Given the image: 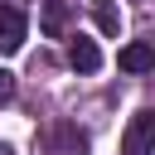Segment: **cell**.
Here are the masks:
<instances>
[{"label": "cell", "instance_id": "9c48e42d", "mask_svg": "<svg viewBox=\"0 0 155 155\" xmlns=\"http://www.w3.org/2000/svg\"><path fill=\"white\" fill-rule=\"evenodd\" d=\"M0 155H15V150H10V145H5V140H0Z\"/></svg>", "mask_w": 155, "mask_h": 155}, {"label": "cell", "instance_id": "277c9868", "mask_svg": "<svg viewBox=\"0 0 155 155\" xmlns=\"http://www.w3.org/2000/svg\"><path fill=\"white\" fill-rule=\"evenodd\" d=\"M68 19H73L68 0H39V29H44L48 39H63V34H68Z\"/></svg>", "mask_w": 155, "mask_h": 155}, {"label": "cell", "instance_id": "5b68a950", "mask_svg": "<svg viewBox=\"0 0 155 155\" xmlns=\"http://www.w3.org/2000/svg\"><path fill=\"white\" fill-rule=\"evenodd\" d=\"M116 68H121V73H150V68H155V48H150L145 39H136V44H126V48L116 53Z\"/></svg>", "mask_w": 155, "mask_h": 155}, {"label": "cell", "instance_id": "ba28073f", "mask_svg": "<svg viewBox=\"0 0 155 155\" xmlns=\"http://www.w3.org/2000/svg\"><path fill=\"white\" fill-rule=\"evenodd\" d=\"M10 97H15V73L0 68V102H10Z\"/></svg>", "mask_w": 155, "mask_h": 155}, {"label": "cell", "instance_id": "6da1fadb", "mask_svg": "<svg viewBox=\"0 0 155 155\" xmlns=\"http://www.w3.org/2000/svg\"><path fill=\"white\" fill-rule=\"evenodd\" d=\"M44 155H87V131L78 121H53L44 131Z\"/></svg>", "mask_w": 155, "mask_h": 155}, {"label": "cell", "instance_id": "8992f818", "mask_svg": "<svg viewBox=\"0 0 155 155\" xmlns=\"http://www.w3.org/2000/svg\"><path fill=\"white\" fill-rule=\"evenodd\" d=\"M68 63H73L78 73H97V68H102V48H97L92 39H82V34H78V39L68 44Z\"/></svg>", "mask_w": 155, "mask_h": 155}, {"label": "cell", "instance_id": "3957f363", "mask_svg": "<svg viewBox=\"0 0 155 155\" xmlns=\"http://www.w3.org/2000/svg\"><path fill=\"white\" fill-rule=\"evenodd\" d=\"M24 34H29L24 10H19V5H0V58L19 53V48H24Z\"/></svg>", "mask_w": 155, "mask_h": 155}, {"label": "cell", "instance_id": "52a82bcc", "mask_svg": "<svg viewBox=\"0 0 155 155\" xmlns=\"http://www.w3.org/2000/svg\"><path fill=\"white\" fill-rule=\"evenodd\" d=\"M92 19H97V29L102 34H121V10H116V0H92Z\"/></svg>", "mask_w": 155, "mask_h": 155}, {"label": "cell", "instance_id": "7a4b0ae2", "mask_svg": "<svg viewBox=\"0 0 155 155\" xmlns=\"http://www.w3.org/2000/svg\"><path fill=\"white\" fill-rule=\"evenodd\" d=\"M121 155H155V111H136L121 140Z\"/></svg>", "mask_w": 155, "mask_h": 155}]
</instances>
